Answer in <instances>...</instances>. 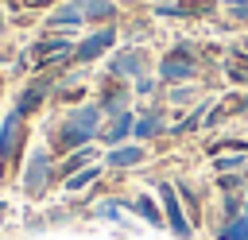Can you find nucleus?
<instances>
[{
	"label": "nucleus",
	"mask_w": 248,
	"mask_h": 240,
	"mask_svg": "<svg viewBox=\"0 0 248 240\" xmlns=\"http://www.w3.org/2000/svg\"><path fill=\"white\" fill-rule=\"evenodd\" d=\"M159 201H163L167 228H170L178 240H190V236H194V225L186 221V213H182V201H178V190H174L170 182H159Z\"/></svg>",
	"instance_id": "nucleus-1"
},
{
	"label": "nucleus",
	"mask_w": 248,
	"mask_h": 240,
	"mask_svg": "<svg viewBox=\"0 0 248 240\" xmlns=\"http://www.w3.org/2000/svg\"><path fill=\"white\" fill-rule=\"evenodd\" d=\"M159 74H163V81H190V77L198 74V58H194V50H190L186 43H178V46L163 58Z\"/></svg>",
	"instance_id": "nucleus-2"
},
{
	"label": "nucleus",
	"mask_w": 248,
	"mask_h": 240,
	"mask_svg": "<svg viewBox=\"0 0 248 240\" xmlns=\"http://www.w3.org/2000/svg\"><path fill=\"white\" fill-rule=\"evenodd\" d=\"M54 182V170H50V155L46 151H35L31 163H27V174H23V190L27 197H43Z\"/></svg>",
	"instance_id": "nucleus-3"
},
{
	"label": "nucleus",
	"mask_w": 248,
	"mask_h": 240,
	"mask_svg": "<svg viewBox=\"0 0 248 240\" xmlns=\"http://www.w3.org/2000/svg\"><path fill=\"white\" fill-rule=\"evenodd\" d=\"M19 139H23L19 112H8V116H4V128H0V170H8V163H12V151L19 147Z\"/></svg>",
	"instance_id": "nucleus-4"
},
{
	"label": "nucleus",
	"mask_w": 248,
	"mask_h": 240,
	"mask_svg": "<svg viewBox=\"0 0 248 240\" xmlns=\"http://www.w3.org/2000/svg\"><path fill=\"white\" fill-rule=\"evenodd\" d=\"M112 43H116V31H112V27H101V31H93V35H89V39L78 46V62H93V58H97V54H105Z\"/></svg>",
	"instance_id": "nucleus-5"
},
{
	"label": "nucleus",
	"mask_w": 248,
	"mask_h": 240,
	"mask_svg": "<svg viewBox=\"0 0 248 240\" xmlns=\"http://www.w3.org/2000/svg\"><path fill=\"white\" fill-rule=\"evenodd\" d=\"M108 70H112V74H132V77H140V74H143V50H140V46L120 50V54L108 62Z\"/></svg>",
	"instance_id": "nucleus-6"
},
{
	"label": "nucleus",
	"mask_w": 248,
	"mask_h": 240,
	"mask_svg": "<svg viewBox=\"0 0 248 240\" xmlns=\"http://www.w3.org/2000/svg\"><path fill=\"white\" fill-rule=\"evenodd\" d=\"M85 19V0L78 4V0H70V4H62L58 12H50L46 15V23L50 27H74V23H81Z\"/></svg>",
	"instance_id": "nucleus-7"
},
{
	"label": "nucleus",
	"mask_w": 248,
	"mask_h": 240,
	"mask_svg": "<svg viewBox=\"0 0 248 240\" xmlns=\"http://www.w3.org/2000/svg\"><path fill=\"white\" fill-rule=\"evenodd\" d=\"M132 132H136V120H132L128 112H120V116L112 120V128H108V132H97V135H101V139H105L108 147H116V143H124V139H128Z\"/></svg>",
	"instance_id": "nucleus-8"
},
{
	"label": "nucleus",
	"mask_w": 248,
	"mask_h": 240,
	"mask_svg": "<svg viewBox=\"0 0 248 240\" xmlns=\"http://www.w3.org/2000/svg\"><path fill=\"white\" fill-rule=\"evenodd\" d=\"M128 209H132V213H140V217H143V221H147L151 228H167V217H163V213L155 209V201H151L147 194H140V197H136V201H132Z\"/></svg>",
	"instance_id": "nucleus-9"
},
{
	"label": "nucleus",
	"mask_w": 248,
	"mask_h": 240,
	"mask_svg": "<svg viewBox=\"0 0 248 240\" xmlns=\"http://www.w3.org/2000/svg\"><path fill=\"white\" fill-rule=\"evenodd\" d=\"M97 120H101L97 105H81L78 112H70V128H81V132H93V135H97Z\"/></svg>",
	"instance_id": "nucleus-10"
},
{
	"label": "nucleus",
	"mask_w": 248,
	"mask_h": 240,
	"mask_svg": "<svg viewBox=\"0 0 248 240\" xmlns=\"http://www.w3.org/2000/svg\"><path fill=\"white\" fill-rule=\"evenodd\" d=\"M159 132H167V124H163V112H143V116L136 120V132H132V135H140V139H151V135H159Z\"/></svg>",
	"instance_id": "nucleus-11"
},
{
	"label": "nucleus",
	"mask_w": 248,
	"mask_h": 240,
	"mask_svg": "<svg viewBox=\"0 0 248 240\" xmlns=\"http://www.w3.org/2000/svg\"><path fill=\"white\" fill-rule=\"evenodd\" d=\"M46 97V81H39V85H31V89H23L19 93V101H16V112L23 116V112H31V108H39V101Z\"/></svg>",
	"instance_id": "nucleus-12"
},
{
	"label": "nucleus",
	"mask_w": 248,
	"mask_h": 240,
	"mask_svg": "<svg viewBox=\"0 0 248 240\" xmlns=\"http://www.w3.org/2000/svg\"><path fill=\"white\" fill-rule=\"evenodd\" d=\"M70 50V39H43L31 46V58H50V54H66Z\"/></svg>",
	"instance_id": "nucleus-13"
},
{
	"label": "nucleus",
	"mask_w": 248,
	"mask_h": 240,
	"mask_svg": "<svg viewBox=\"0 0 248 240\" xmlns=\"http://www.w3.org/2000/svg\"><path fill=\"white\" fill-rule=\"evenodd\" d=\"M132 163H143L140 147H112L108 151V166H132Z\"/></svg>",
	"instance_id": "nucleus-14"
},
{
	"label": "nucleus",
	"mask_w": 248,
	"mask_h": 240,
	"mask_svg": "<svg viewBox=\"0 0 248 240\" xmlns=\"http://www.w3.org/2000/svg\"><path fill=\"white\" fill-rule=\"evenodd\" d=\"M93 217L120 225V221H124V205H120V201H97V205H93Z\"/></svg>",
	"instance_id": "nucleus-15"
},
{
	"label": "nucleus",
	"mask_w": 248,
	"mask_h": 240,
	"mask_svg": "<svg viewBox=\"0 0 248 240\" xmlns=\"http://www.w3.org/2000/svg\"><path fill=\"white\" fill-rule=\"evenodd\" d=\"M217 240H248V217H232V221L217 232Z\"/></svg>",
	"instance_id": "nucleus-16"
},
{
	"label": "nucleus",
	"mask_w": 248,
	"mask_h": 240,
	"mask_svg": "<svg viewBox=\"0 0 248 240\" xmlns=\"http://www.w3.org/2000/svg\"><path fill=\"white\" fill-rule=\"evenodd\" d=\"M85 163H93V147H85V151H74V155L62 163V174L70 178V174H78V166H85Z\"/></svg>",
	"instance_id": "nucleus-17"
},
{
	"label": "nucleus",
	"mask_w": 248,
	"mask_h": 240,
	"mask_svg": "<svg viewBox=\"0 0 248 240\" xmlns=\"http://www.w3.org/2000/svg\"><path fill=\"white\" fill-rule=\"evenodd\" d=\"M93 178H97V166H85V170H78V174H70V178H66V190H70V194H78V190H85Z\"/></svg>",
	"instance_id": "nucleus-18"
},
{
	"label": "nucleus",
	"mask_w": 248,
	"mask_h": 240,
	"mask_svg": "<svg viewBox=\"0 0 248 240\" xmlns=\"http://www.w3.org/2000/svg\"><path fill=\"white\" fill-rule=\"evenodd\" d=\"M202 112H205V101H202V108H194V112H190L186 120H178V124L170 128V135H186V132H194V128L202 124Z\"/></svg>",
	"instance_id": "nucleus-19"
},
{
	"label": "nucleus",
	"mask_w": 248,
	"mask_h": 240,
	"mask_svg": "<svg viewBox=\"0 0 248 240\" xmlns=\"http://www.w3.org/2000/svg\"><path fill=\"white\" fill-rule=\"evenodd\" d=\"M112 15V0H85V19H108Z\"/></svg>",
	"instance_id": "nucleus-20"
},
{
	"label": "nucleus",
	"mask_w": 248,
	"mask_h": 240,
	"mask_svg": "<svg viewBox=\"0 0 248 240\" xmlns=\"http://www.w3.org/2000/svg\"><path fill=\"white\" fill-rule=\"evenodd\" d=\"M213 166H217L221 174H229V170L236 174V170H244V155H240V151H236V155H225V159H217Z\"/></svg>",
	"instance_id": "nucleus-21"
},
{
	"label": "nucleus",
	"mask_w": 248,
	"mask_h": 240,
	"mask_svg": "<svg viewBox=\"0 0 248 240\" xmlns=\"http://www.w3.org/2000/svg\"><path fill=\"white\" fill-rule=\"evenodd\" d=\"M89 139H93V132H81V128H70V124H66V132H62V143H66V147H74V143H89Z\"/></svg>",
	"instance_id": "nucleus-22"
},
{
	"label": "nucleus",
	"mask_w": 248,
	"mask_h": 240,
	"mask_svg": "<svg viewBox=\"0 0 248 240\" xmlns=\"http://www.w3.org/2000/svg\"><path fill=\"white\" fill-rule=\"evenodd\" d=\"M229 12L236 19H248V0H229Z\"/></svg>",
	"instance_id": "nucleus-23"
},
{
	"label": "nucleus",
	"mask_w": 248,
	"mask_h": 240,
	"mask_svg": "<svg viewBox=\"0 0 248 240\" xmlns=\"http://www.w3.org/2000/svg\"><path fill=\"white\" fill-rule=\"evenodd\" d=\"M190 101V89H170V105H186Z\"/></svg>",
	"instance_id": "nucleus-24"
},
{
	"label": "nucleus",
	"mask_w": 248,
	"mask_h": 240,
	"mask_svg": "<svg viewBox=\"0 0 248 240\" xmlns=\"http://www.w3.org/2000/svg\"><path fill=\"white\" fill-rule=\"evenodd\" d=\"M236 182H240V178H236V174H221V190H232V186H236Z\"/></svg>",
	"instance_id": "nucleus-25"
},
{
	"label": "nucleus",
	"mask_w": 248,
	"mask_h": 240,
	"mask_svg": "<svg viewBox=\"0 0 248 240\" xmlns=\"http://www.w3.org/2000/svg\"><path fill=\"white\" fill-rule=\"evenodd\" d=\"M236 112H248V97H244V101H240V105H236Z\"/></svg>",
	"instance_id": "nucleus-26"
},
{
	"label": "nucleus",
	"mask_w": 248,
	"mask_h": 240,
	"mask_svg": "<svg viewBox=\"0 0 248 240\" xmlns=\"http://www.w3.org/2000/svg\"><path fill=\"white\" fill-rule=\"evenodd\" d=\"M27 4H35V8H39V4H46V0H27Z\"/></svg>",
	"instance_id": "nucleus-27"
},
{
	"label": "nucleus",
	"mask_w": 248,
	"mask_h": 240,
	"mask_svg": "<svg viewBox=\"0 0 248 240\" xmlns=\"http://www.w3.org/2000/svg\"><path fill=\"white\" fill-rule=\"evenodd\" d=\"M244 50H248V43H244Z\"/></svg>",
	"instance_id": "nucleus-28"
}]
</instances>
